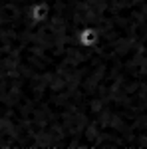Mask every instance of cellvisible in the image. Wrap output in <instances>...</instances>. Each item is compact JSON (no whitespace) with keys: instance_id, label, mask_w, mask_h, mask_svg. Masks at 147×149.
Wrapping results in <instances>:
<instances>
[{"instance_id":"cell-1","label":"cell","mask_w":147,"mask_h":149,"mask_svg":"<svg viewBox=\"0 0 147 149\" xmlns=\"http://www.w3.org/2000/svg\"><path fill=\"white\" fill-rule=\"evenodd\" d=\"M100 40H102V32H100L98 26H84V28L78 32V42L86 48V50L98 48Z\"/></svg>"},{"instance_id":"cell-2","label":"cell","mask_w":147,"mask_h":149,"mask_svg":"<svg viewBox=\"0 0 147 149\" xmlns=\"http://www.w3.org/2000/svg\"><path fill=\"white\" fill-rule=\"evenodd\" d=\"M28 16H30V20L34 24L48 22L50 16H52V6H50V2H46V0H36L34 4H30Z\"/></svg>"}]
</instances>
